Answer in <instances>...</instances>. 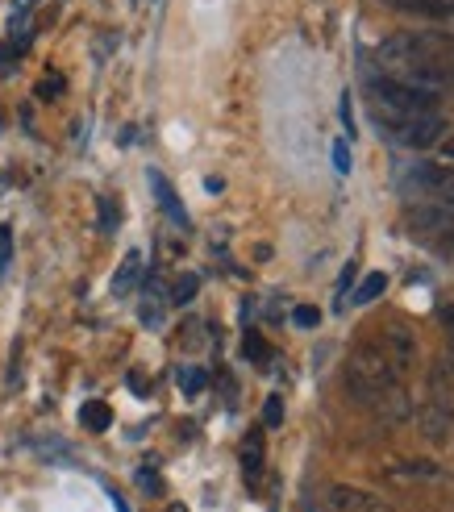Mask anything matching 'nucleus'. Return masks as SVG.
I'll list each match as a JSON object with an SVG mask.
<instances>
[{
    "label": "nucleus",
    "instance_id": "f257e3e1",
    "mask_svg": "<svg viewBox=\"0 0 454 512\" xmlns=\"http://www.w3.org/2000/svg\"><path fill=\"white\" fill-rule=\"evenodd\" d=\"M396 383H400V371L388 358V350L380 342H359L355 354H350V363H346V392H350V400L375 404L388 388H396Z\"/></svg>",
    "mask_w": 454,
    "mask_h": 512
},
{
    "label": "nucleus",
    "instance_id": "f03ea898",
    "mask_svg": "<svg viewBox=\"0 0 454 512\" xmlns=\"http://www.w3.org/2000/svg\"><path fill=\"white\" fill-rule=\"evenodd\" d=\"M388 75H405L413 67H454V42L438 34H392L375 46Z\"/></svg>",
    "mask_w": 454,
    "mask_h": 512
},
{
    "label": "nucleus",
    "instance_id": "7ed1b4c3",
    "mask_svg": "<svg viewBox=\"0 0 454 512\" xmlns=\"http://www.w3.org/2000/svg\"><path fill=\"white\" fill-rule=\"evenodd\" d=\"M367 92H371L375 113H396V117H405V113H438V92L405 84V80H396V75H371Z\"/></svg>",
    "mask_w": 454,
    "mask_h": 512
},
{
    "label": "nucleus",
    "instance_id": "20e7f679",
    "mask_svg": "<svg viewBox=\"0 0 454 512\" xmlns=\"http://www.w3.org/2000/svg\"><path fill=\"white\" fill-rule=\"evenodd\" d=\"M375 121H380V130L396 142V146H405V150H430L442 142L446 134V121L438 113H405V117H396V113H375Z\"/></svg>",
    "mask_w": 454,
    "mask_h": 512
},
{
    "label": "nucleus",
    "instance_id": "39448f33",
    "mask_svg": "<svg viewBox=\"0 0 454 512\" xmlns=\"http://www.w3.org/2000/svg\"><path fill=\"white\" fill-rule=\"evenodd\" d=\"M380 342L384 350H388V358L396 363V371L405 375V367H413V358H417V338L409 334V325H400V321H392V325H384L380 329Z\"/></svg>",
    "mask_w": 454,
    "mask_h": 512
},
{
    "label": "nucleus",
    "instance_id": "423d86ee",
    "mask_svg": "<svg viewBox=\"0 0 454 512\" xmlns=\"http://www.w3.org/2000/svg\"><path fill=\"white\" fill-rule=\"evenodd\" d=\"M325 508L330 512H392L384 500H375L359 488H346V483H338V488H330V496H325Z\"/></svg>",
    "mask_w": 454,
    "mask_h": 512
},
{
    "label": "nucleus",
    "instance_id": "0eeeda50",
    "mask_svg": "<svg viewBox=\"0 0 454 512\" xmlns=\"http://www.w3.org/2000/svg\"><path fill=\"white\" fill-rule=\"evenodd\" d=\"M384 5L396 13L421 17V21H450L454 17V0H384Z\"/></svg>",
    "mask_w": 454,
    "mask_h": 512
},
{
    "label": "nucleus",
    "instance_id": "6e6552de",
    "mask_svg": "<svg viewBox=\"0 0 454 512\" xmlns=\"http://www.w3.org/2000/svg\"><path fill=\"white\" fill-rule=\"evenodd\" d=\"M150 192H155V200H159V209L180 225V229H188V213H184V204H180V196H175V188L167 184V179L159 175V171H150Z\"/></svg>",
    "mask_w": 454,
    "mask_h": 512
},
{
    "label": "nucleus",
    "instance_id": "1a4fd4ad",
    "mask_svg": "<svg viewBox=\"0 0 454 512\" xmlns=\"http://www.w3.org/2000/svg\"><path fill=\"white\" fill-rule=\"evenodd\" d=\"M417 421H421V429L430 433L434 442H446V438H450V408H446V404L430 400V404H425L421 413H417Z\"/></svg>",
    "mask_w": 454,
    "mask_h": 512
},
{
    "label": "nucleus",
    "instance_id": "9d476101",
    "mask_svg": "<svg viewBox=\"0 0 454 512\" xmlns=\"http://www.w3.org/2000/svg\"><path fill=\"white\" fill-rule=\"evenodd\" d=\"M242 475H246V483L255 488V483L263 479V433L255 429L246 438V446H242Z\"/></svg>",
    "mask_w": 454,
    "mask_h": 512
},
{
    "label": "nucleus",
    "instance_id": "9b49d317",
    "mask_svg": "<svg viewBox=\"0 0 454 512\" xmlns=\"http://www.w3.org/2000/svg\"><path fill=\"white\" fill-rule=\"evenodd\" d=\"M138 279H142V254H138V250H130V254L121 259L117 275H113V296H130Z\"/></svg>",
    "mask_w": 454,
    "mask_h": 512
},
{
    "label": "nucleus",
    "instance_id": "f8f14e48",
    "mask_svg": "<svg viewBox=\"0 0 454 512\" xmlns=\"http://www.w3.org/2000/svg\"><path fill=\"white\" fill-rule=\"evenodd\" d=\"M80 421H84V429H92V433H105V429L113 425V408H109L105 400H84Z\"/></svg>",
    "mask_w": 454,
    "mask_h": 512
},
{
    "label": "nucleus",
    "instance_id": "ddd939ff",
    "mask_svg": "<svg viewBox=\"0 0 454 512\" xmlns=\"http://www.w3.org/2000/svg\"><path fill=\"white\" fill-rule=\"evenodd\" d=\"M175 383L184 388V396H200V392L209 388V375L200 371V367H180V371H175Z\"/></svg>",
    "mask_w": 454,
    "mask_h": 512
},
{
    "label": "nucleus",
    "instance_id": "4468645a",
    "mask_svg": "<svg viewBox=\"0 0 454 512\" xmlns=\"http://www.w3.org/2000/svg\"><path fill=\"white\" fill-rule=\"evenodd\" d=\"M384 288H388V275H367L359 284V292L350 296V304H371L375 296H384Z\"/></svg>",
    "mask_w": 454,
    "mask_h": 512
},
{
    "label": "nucleus",
    "instance_id": "2eb2a0df",
    "mask_svg": "<svg viewBox=\"0 0 454 512\" xmlns=\"http://www.w3.org/2000/svg\"><path fill=\"white\" fill-rule=\"evenodd\" d=\"M242 354L250 358V363H271V346L263 342V334H246V342H242Z\"/></svg>",
    "mask_w": 454,
    "mask_h": 512
},
{
    "label": "nucleus",
    "instance_id": "dca6fc26",
    "mask_svg": "<svg viewBox=\"0 0 454 512\" xmlns=\"http://www.w3.org/2000/svg\"><path fill=\"white\" fill-rule=\"evenodd\" d=\"M196 288H200V279H196V275L175 279V288H171V304H192V300H196Z\"/></svg>",
    "mask_w": 454,
    "mask_h": 512
},
{
    "label": "nucleus",
    "instance_id": "f3484780",
    "mask_svg": "<svg viewBox=\"0 0 454 512\" xmlns=\"http://www.w3.org/2000/svg\"><path fill=\"white\" fill-rule=\"evenodd\" d=\"M284 421V396H267V404H263V425H280Z\"/></svg>",
    "mask_w": 454,
    "mask_h": 512
},
{
    "label": "nucleus",
    "instance_id": "a211bd4d",
    "mask_svg": "<svg viewBox=\"0 0 454 512\" xmlns=\"http://www.w3.org/2000/svg\"><path fill=\"white\" fill-rule=\"evenodd\" d=\"M117 221H121V213H117V204L105 196V200H100V229H105V234H113V229H117Z\"/></svg>",
    "mask_w": 454,
    "mask_h": 512
},
{
    "label": "nucleus",
    "instance_id": "6ab92c4d",
    "mask_svg": "<svg viewBox=\"0 0 454 512\" xmlns=\"http://www.w3.org/2000/svg\"><path fill=\"white\" fill-rule=\"evenodd\" d=\"M292 321H296V325H300V329H313V325H317V321H321V313H317V309H313V304H300V309H296V313H292Z\"/></svg>",
    "mask_w": 454,
    "mask_h": 512
},
{
    "label": "nucleus",
    "instance_id": "aec40b11",
    "mask_svg": "<svg viewBox=\"0 0 454 512\" xmlns=\"http://www.w3.org/2000/svg\"><path fill=\"white\" fill-rule=\"evenodd\" d=\"M334 167H338V175H350V146H346V138L334 142Z\"/></svg>",
    "mask_w": 454,
    "mask_h": 512
},
{
    "label": "nucleus",
    "instance_id": "412c9836",
    "mask_svg": "<svg viewBox=\"0 0 454 512\" xmlns=\"http://www.w3.org/2000/svg\"><path fill=\"white\" fill-rule=\"evenodd\" d=\"M59 92H63V75H46L38 84V96H59Z\"/></svg>",
    "mask_w": 454,
    "mask_h": 512
},
{
    "label": "nucleus",
    "instance_id": "4be33fe9",
    "mask_svg": "<svg viewBox=\"0 0 454 512\" xmlns=\"http://www.w3.org/2000/svg\"><path fill=\"white\" fill-rule=\"evenodd\" d=\"M9 259H13V238H9V229H0V271L9 267Z\"/></svg>",
    "mask_w": 454,
    "mask_h": 512
},
{
    "label": "nucleus",
    "instance_id": "5701e85b",
    "mask_svg": "<svg viewBox=\"0 0 454 512\" xmlns=\"http://www.w3.org/2000/svg\"><path fill=\"white\" fill-rule=\"evenodd\" d=\"M359 275V267L355 263H350L346 271H342V279H338V309H342V296H346V288H350V279H355Z\"/></svg>",
    "mask_w": 454,
    "mask_h": 512
},
{
    "label": "nucleus",
    "instance_id": "b1692460",
    "mask_svg": "<svg viewBox=\"0 0 454 512\" xmlns=\"http://www.w3.org/2000/svg\"><path fill=\"white\" fill-rule=\"evenodd\" d=\"M138 483H142L146 492H163V483H159V475H155V471H138Z\"/></svg>",
    "mask_w": 454,
    "mask_h": 512
},
{
    "label": "nucleus",
    "instance_id": "393cba45",
    "mask_svg": "<svg viewBox=\"0 0 454 512\" xmlns=\"http://www.w3.org/2000/svg\"><path fill=\"white\" fill-rule=\"evenodd\" d=\"M442 325H446V342L454 350V304H446V309H442Z\"/></svg>",
    "mask_w": 454,
    "mask_h": 512
},
{
    "label": "nucleus",
    "instance_id": "a878e982",
    "mask_svg": "<svg viewBox=\"0 0 454 512\" xmlns=\"http://www.w3.org/2000/svg\"><path fill=\"white\" fill-rule=\"evenodd\" d=\"M342 125H346V134L355 138V117H350V92L342 96Z\"/></svg>",
    "mask_w": 454,
    "mask_h": 512
},
{
    "label": "nucleus",
    "instance_id": "bb28decb",
    "mask_svg": "<svg viewBox=\"0 0 454 512\" xmlns=\"http://www.w3.org/2000/svg\"><path fill=\"white\" fill-rule=\"evenodd\" d=\"M34 5H38V0H13V25H17V21L25 17V13H30Z\"/></svg>",
    "mask_w": 454,
    "mask_h": 512
},
{
    "label": "nucleus",
    "instance_id": "cd10ccee",
    "mask_svg": "<svg viewBox=\"0 0 454 512\" xmlns=\"http://www.w3.org/2000/svg\"><path fill=\"white\" fill-rule=\"evenodd\" d=\"M109 496H113V508H117V512H130V504H125V500H121L117 492H109Z\"/></svg>",
    "mask_w": 454,
    "mask_h": 512
},
{
    "label": "nucleus",
    "instance_id": "c85d7f7f",
    "mask_svg": "<svg viewBox=\"0 0 454 512\" xmlns=\"http://www.w3.org/2000/svg\"><path fill=\"white\" fill-rule=\"evenodd\" d=\"M442 155H446V159H454V142H442Z\"/></svg>",
    "mask_w": 454,
    "mask_h": 512
},
{
    "label": "nucleus",
    "instance_id": "c756f323",
    "mask_svg": "<svg viewBox=\"0 0 454 512\" xmlns=\"http://www.w3.org/2000/svg\"><path fill=\"white\" fill-rule=\"evenodd\" d=\"M167 512H188V508H180V504H171V508H167Z\"/></svg>",
    "mask_w": 454,
    "mask_h": 512
}]
</instances>
